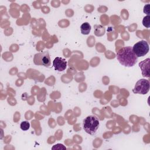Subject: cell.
Instances as JSON below:
<instances>
[{
    "instance_id": "obj_1",
    "label": "cell",
    "mask_w": 150,
    "mask_h": 150,
    "mask_svg": "<svg viewBox=\"0 0 150 150\" xmlns=\"http://www.w3.org/2000/svg\"><path fill=\"white\" fill-rule=\"evenodd\" d=\"M117 59L121 64L125 67H132L137 62V57L131 46L120 49L117 52Z\"/></svg>"
},
{
    "instance_id": "obj_2",
    "label": "cell",
    "mask_w": 150,
    "mask_h": 150,
    "mask_svg": "<svg viewBox=\"0 0 150 150\" xmlns=\"http://www.w3.org/2000/svg\"><path fill=\"white\" fill-rule=\"evenodd\" d=\"M99 120L96 116H87L83 120V129L88 134L93 135L99 127Z\"/></svg>"
},
{
    "instance_id": "obj_3",
    "label": "cell",
    "mask_w": 150,
    "mask_h": 150,
    "mask_svg": "<svg viewBox=\"0 0 150 150\" xmlns=\"http://www.w3.org/2000/svg\"><path fill=\"white\" fill-rule=\"evenodd\" d=\"M33 62L36 65L49 67L51 64V60L49 52L45 51L36 54L33 58Z\"/></svg>"
},
{
    "instance_id": "obj_4",
    "label": "cell",
    "mask_w": 150,
    "mask_h": 150,
    "mask_svg": "<svg viewBox=\"0 0 150 150\" xmlns=\"http://www.w3.org/2000/svg\"><path fill=\"white\" fill-rule=\"evenodd\" d=\"M132 50L137 57L144 56L149 52V45L145 40L139 41L133 46Z\"/></svg>"
},
{
    "instance_id": "obj_5",
    "label": "cell",
    "mask_w": 150,
    "mask_h": 150,
    "mask_svg": "<svg viewBox=\"0 0 150 150\" xmlns=\"http://www.w3.org/2000/svg\"><path fill=\"white\" fill-rule=\"evenodd\" d=\"M149 90V82L148 80L142 79L139 80L135 84L132 91L135 94H145Z\"/></svg>"
},
{
    "instance_id": "obj_6",
    "label": "cell",
    "mask_w": 150,
    "mask_h": 150,
    "mask_svg": "<svg viewBox=\"0 0 150 150\" xmlns=\"http://www.w3.org/2000/svg\"><path fill=\"white\" fill-rule=\"evenodd\" d=\"M53 66L56 70L62 71L64 70L67 67V62L63 58L56 57L53 62Z\"/></svg>"
},
{
    "instance_id": "obj_7",
    "label": "cell",
    "mask_w": 150,
    "mask_h": 150,
    "mask_svg": "<svg viewBox=\"0 0 150 150\" xmlns=\"http://www.w3.org/2000/svg\"><path fill=\"white\" fill-rule=\"evenodd\" d=\"M147 61V59L145 60H143L142 62H140L139 63V67L141 68V70H142V76L144 77H149V67H146V66H149V63H148L146 65V67H145V64H146V62Z\"/></svg>"
},
{
    "instance_id": "obj_8",
    "label": "cell",
    "mask_w": 150,
    "mask_h": 150,
    "mask_svg": "<svg viewBox=\"0 0 150 150\" xmlns=\"http://www.w3.org/2000/svg\"><path fill=\"white\" fill-rule=\"evenodd\" d=\"M91 28V25L88 22H84L80 26V30L83 35H88L90 32Z\"/></svg>"
},
{
    "instance_id": "obj_9",
    "label": "cell",
    "mask_w": 150,
    "mask_h": 150,
    "mask_svg": "<svg viewBox=\"0 0 150 150\" xmlns=\"http://www.w3.org/2000/svg\"><path fill=\"white\" fill-rule=\"evenodd\" d=\"M20 127L22 130L26 131V130L29 129V128L30 127V124L28 121H22L20 125Z\"/></svg>"
},
{
    "instance_id": "obj_10",
    "label": "cell",
    "mask_w": 150,
    "mask_h": 150,
    "mask_svg": "<svg viewBox=\"0 0 150 150\" xmlns=\"http://www.w3.org/2000/svg\"><path fill=\"white\" fill-rule=\"evenodd\" d=\"M150 16L149 15H147L146 16H145L142 20V24L144 26L146 27V28H149L150 26Z\"/></svg>"
},
{
    "instance_id": "obj_11",
    "label": "cell",
    "mask_w": 150,
    "mask_h": 150,
    "mask_svg": "<svg viewBox=\"0 0 150 150\" xmlns=\"http://www.w3.org/2000/svg\"><path fill=\"white\" fill-rule=\"evenodd\" d=\"M149 4H147L146 5H145V6H144V10H145V9H146V11H144V12L147 13L148 15H149Z\"/></svg>"
}]
</instances>
